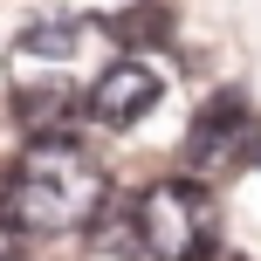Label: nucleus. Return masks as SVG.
I'll return each instance as SVG.
<instances>
[{
	"mask_svg": "<svg viewBox=\"0 0 261 261\" xmlns=\"http://www.w3.org/2000/svg\"><path fill=\"white\" fill-rule=\"evenodd\" d=\"M110 213V172L76 138H28L21 165L0 172V227L14 234H83Z\"/></svg>",
	"mask_w": 261,
	"mask_h": 261,
	"instance_id": "1",
	"label": "nucleus"
},
{
	"mask_svg": "<svg viewBox=\"0 0 261 261\" xmlns=\"http://www.w3.org/2000/svg\"><path fill=\"white\" fill-rule=\"evenodd\" d=\"M213 220H220V206H213V193L199 179H158V186H144L138 206H130V234L158 261L206 254L213 248Z\"/></svg>",
	"mask_w": 261,
	"mask_h": 261,
	"instance_id": "2",
	"label": "nucleus"
},
{
	"mask_svg": "<svg viewBox=\"0 0 261 261\" xmlns=\"http://www.w3.org/2000/svg\"><path fill=\"white\" fill-rule=\"evenodd\" d=\"M248 144H254V124H248V110H241V96H213V103L199 110L193 138H186V172H193V179L227 172L234 158H248Z\"/></svg>",
	"mask_w": 261,
	"mask_h": 261,
	"instance_id": "3",
	"label": "nucleus"
},
{
	"mask_svg": "<svg viewBox=\"0 0 261 261\" xmlns=\"http://www.w3.org/2000/svg\"><path fill=\"white\" fill-rule=\"evenodd\" d=\"M158 90H165V83H158V69H151V62H138V55H124V62H110L103 76L90 83L83 110H90L96 124H110V130H130L144 110L158 103Z\"/></svg>",
	"mask_w": 261,
	"mask_h": 261,
	"instance_id": "4",
	"label": "nucleus"
},
{
	"mask_svg": "<svg viewBox=\"0 0 261 261\" xmlns=\"http://www.w3.org/2000/svg\"><path fill=\"white\" fill-rule=\"evenodd\" d=\"M83 41H90L83 14H48V21H28L14 35V55H28V62H76Z\"/></svg>",
	"mask_w": 261,
	"mask_h": 261,
	"instance_id": "5",
	"label": "nucleus"
},
{
	"mask_svg": "<svg viewBox=\"0 0 261 261\" xmlns=\"http://www.w3.org/2000/svg\"><path fill=\"white\" fill-rule=\"evenodd\" d=\"M14 117H21L28 138H69V117H76V96L69 90H14Z\"/></svg>",
	"mask_w": 261,
	"mask_h": 261,
	"instance_id": "6",
	"label": "nucleus"
},
{
	"mask_svg": "<svg viewBox=\"0 0 261 261\" xmlns=\"http://www.w3.org/2000/svg\"><path fill=\"white\" fill-rule=\"evenodd\" d=\"M110 35H117V41H124V55H130V41L165 35V7H151V0H144L138 14H117V21H110Z\"/></svg>",
	"mask_w": 261,
	"mask_h": 261,
	"instance_id": "7",
	"label": "nucleus"
},
{
	"mask_svg": "<svg viewBox=\"0 0 261 261\" xmlns=\"http://www.w3.org/2000/svg\"><path fill=\"white\" fill-rule=\"evenodd\" d=\"M193 261H241V254H213V248H206V254H193Z\"/></svg>",
	"mask_w": 261,
	"mask_h": 261,
	"instance_id": "8",
	"label": "nucleus"
},
{
	"mask_svg": "<svg viewBox=\"0 0 261 261\" xmlns=\"http://www.w3.org/2000/svg\"><path fill=\"white\" fill-rule=\"evenodd\" d=\"M248 158H254V165H261V138H254V144H248Z\"/></svg>",
	"mask_w": 261,
	"mask_h": 261,
	"instance_id": "9",
	"label": "nucleus"
}]
</instances>
